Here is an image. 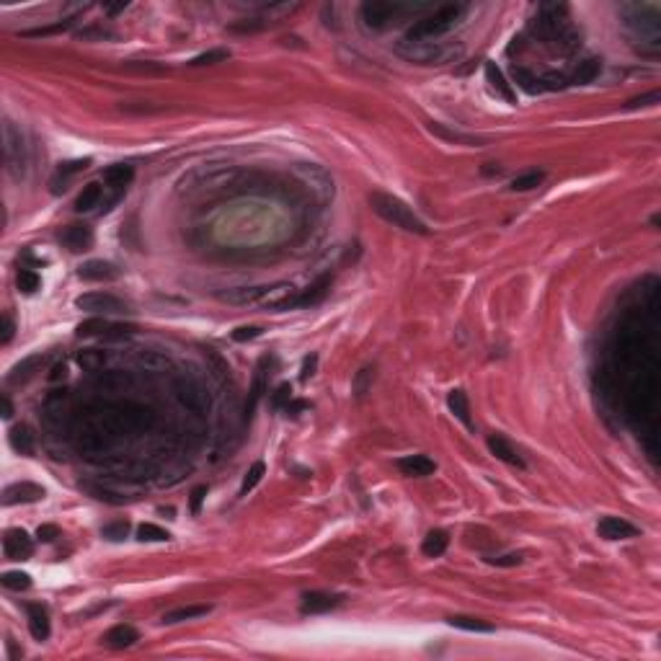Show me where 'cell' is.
I'll list each match as a JSON object with an SVG mask.
<instances>
[{"instance_id": "1", "label": "cell", "mask_w": 661, "mask_h": 661, "mask_svg": "<svg viewBox=\"0 0 661 661\" xmlns=\"http://www.w3.org/2000/svg\"><path fill=\"white\" fill-rule=\"evenodd\" d=\"M465 13H467V6H463V3L442 6V8H437L434 13H429V16L419 18V21L408 29V34L403 36V39H406V42H434V39L449 34V31L465 18Z\"/></svg>"}, {"instance_id": "2", "label": "cell", "mask_w": 661, "mask_h": 661, "mask_svg": "<svg viewBox=\"0 0 661 661\" xmlns=\"http://www.w3.org/2000/svg\"><path fill=\"white\" fill-rule=\"evenodd\" d=\"M370 207H372V212L377 215V217L390 222L393 228H400V230H406V233H414V235H426V233H429L426 222L421 220L403 199H398V196L385 194V191H372V194H370Z\"/></svg>"}, {"instance_id": "3", "label": "cell", "mask_w": 661, "mask_h": 661, "mask_svg": "<svg viewBox=\"0 0 661 661\" xmlns=\"http://www.w3.org/2000/svg\"><path fill=\"white\" fill-rule=\"evenodd\" d=\"M398 55L414 65H447L463 55V47L442 42H403L398 44Z\"/></svg>"}, {"instance_id": "4", "label": "cell", "mask_w": 661, "mask_h": 661, "mask_svg": "<svg viewBox=\"0 0 661 661\" xmlns=\"http://www.w3.org/2000/svg\"><path fill=\"white\" fill-rule=\"evenodd\" d=\"M411 6L406 3H390V0H372V3H365L362 6V21H365L367 29H388L390 24H398L400 16H406Z\"/></svg>"}, {"instance_id": "5", "label": "cell", "mask_w": 661, "mask_h": 661, "mask_svg": "<svg viewBox=\"0 0 661 661\" xmlns=\"http://www.w3.org/2000/svg\"><path fill=\"white\" fill-rule=\"evenodd\" d=\"M3 158H6V168H8L10 176L13 178L24 176V166H26L24 137L18 135L16 127H13L10 122L3 124Z\"/></svg>"}, {"instance_id": "6", "label": "cell", "mask_w": 661, "mask_h": 661, "mask_svg": "<svg viewBox=\"0 0 661 661\" xmlns=\"http://www.w3.org/2000/svg\"><path fill=\"white\" fill-rule=\"evenodd\" d=\"M78 310H85L91 315H119L127 313V305L124 300H119L117 295L111 292H88V295H80L75 300Z\"/></svg>"}, {"instance_id": "7", "label": "cell", "mask_w": 661, "mask_h": 661, "mask_svg": "<svg viewBox=\"0 0 661 661\" xmlns=\"http://www.w3.org/2000/svg\"><path fill=\"white\" fill-rule=\"evenodd\" d=\"M59 243L73 251V254H83L94 246V230L88 225H80V222H73L68 228L59 230Z\"/></svg>"}, {"instance_id": "8", "label": "cell", "mask_w": 661, "mask_h": 661, "mask_svg": "<svg viewBox=\"0 0 661 661\" xmlns=\"http://www.w3.org/2000/svg\"><path fill=\"white\" fill-rule=\"evenodd\" d=\"M3 553L8 560H29L34 555V543L24 530H8L3 537Z\"/></svg>"}, {"instance_id": "9", "label": "cell", "mask_w": 661, "mask_h": 661, "mask_svg": "<svg viewBox=\"0 0 661 661\" xmlns=\"http://www.w3.org/2000/svg\"><path fill=\"white\" fill-rule=\"evenodd\" d=\"M44 499L42 486L31 484V481H21V484H10L3 491V507H16V504H34V501Z\"/></svg>"}, {"instance_id": "10", "label": "cell", "mask_w": 661, "mask_h": 661, "mask_svg": "<svg viewBox=\"0 0 661 661\" xmlns=\"http://www.w3.org/2000/svg\"><path fill=\"white\" fill-rule=\"evenodd\" d=\"M344 604V594H328V592H305L300 610L305 615H321V612H330Z\"/></svg>"}, {"instance_id": "11", "label": "cell", "mask_w": 661, "mask_h": 661, "mask_svg": "<svg viewBox=\"0 0 661 661\" xmlns=\"http://www.w3.org/2000/svg\"><path fill=\"white\" fill-rule=\"evenodd\" d=\"M88 166H91V158L59 163L57 168H55V173H52V178H50V191H52V194H62V191H68L70 181H73L78 173H83Z\"/></svg>"}, {"instance_id": "12", "label": "cell", "mask_w": 661, "mask_h": 661, "mask_svg": "<svg viewBox=\"0 0 661 661\" xmlns=\"http://www.w3.org/2000/svg\"><path fill=\"white\" fill-rule=\"evenodd\" d=\"M269 356H261L259 359V365H256L254 370V380H251V390H248V400H246V421H251V416H254L256 406H259V400H261L263 390H266V375H269Z\"/></svg>"}, {"instance_id": "13", "label": "cell", "mask_w": 661, "mask_h": 661, "mask_svg": "<svg viewBox=\"0 0 661 661\" xmlns=\"http://www.w3.org/2000/svg\"><path fill=\"white\" fill-rule=\"evenodd\" d=\"M330 282H333V277H330V274H323V277H318V279H315L307 289L297 292V297L292 300V307H313V305H321L323 300H326V295H328Z\"/></svg>"}, {"instance_id": "14", "label": "cell", "mask_w": 661, "mask_h": 661, "mask_svg": "<svg viewBox=\"0 0 661 661\" xmlns=\"http://www.w3.org/2000/svg\"><path fill=\"white\" fill-rule=\"evenodd\" d=\"M597 532H600V537H604V540H625V537H636L638 527L620 517H604L600 519Z\"/></svg>"}, {"instance_id": "15", "label": "cell", "mask_w": 661, "mask_h": 661, "mask_svg": "<svg viewBox=\"0 0 661 661\" xmlns=\"http://www.w3.org/2000/svg\"><path fill=\"white\" fill-rule=\"evenodd\" d=\"M263 295H266V287H235L217 292L222 303H230V305H261Z\"/></svg>"}, {"instance_id": "16", "label": "cell", "mask_w": 661, "mask_h": 661, "mask_svg": "<svg viewBox=\"0 0 661 661\" xmlns=\"http://www.w3.org/2000/svg\"><path fill=\"white\" fill-rule=\"evenodd\" d=\"M395 465L408 478H424V475H432L437 470L434 460H429L426 455H406V458L395 460Z\"/></svg>"}, {"instance_id": "17", "label": "cell", "mask_w": 661, "mask_h": 661, "mask_svg": "<svg viewBox=\"0 0 661 661\" xmlns=\"http://www.w3.org/2000/svg\"><path fill=\"white\" fill-rule=\"evenodd\" d=\"M486 444L491 449V455H496L499 460H504V463H509V465H514V467H525V460L519 458V452L511 447V442H509L504 434H488Z\"/></svg>"}, {"instance_id": "18", "label": "cell", "mask_w": 661, "mask_h": 661, "mask_svg": "<svg viewBox=\"0 0 661 661\" xmlns=\"http://www.w3.org/2000/svg\"><path fill=\"white\" fill-rule=\"evenodd\" d=\"M78 277L85 282H111L119 277V269L111 261H85L78 269Z\"/></svg>"}, {"instance_id": "19", "label": "cell", "mask_w": 661, "mask_h": 661, "mask_svg": "<svg viewBox=\"0 0 661 661\" xmlns=\"http://www.w3.org/2000/svg\"><path fill=\"white\" fill-rule=\"evenodd\" d=\"M29 612V633L34 641H47L50 638V615L42 604H29L26 607Z\"/></svg>"}, {"instance_id": "20", "label": "cell", "mask_w": 661, "mask_h": 661, "mask_svg": "<svg viewBox=\"0 0 661 661\" xmlns=\"http://www.w3.org/2000/svg\"><path fill=\"white\" fill-rule=\"evenodd\" d=\"M132 178H135V168L129 163H114L109 168H103V184L117 189V191L127 189L132 184Z\"/></svg>"}, {"instance_id": "21", "label": "cell", "mask_w": 661, "mask_h": 661, "mask_svg": "<svg viewBox=\"0 0 661 661\" xmlns=\"http://www.w3.org/2000/svg\"><path fill=\"white\" fill-rule=\"evenodd\" d=\"M137 641H140V633H137L132 625H114L103 636V644L109 646V648H129V646H135Z\"/></svg>"}, {"instance_id": "22", "label": "cell", "mask_w": 661, "mask_h": 661, "mask_svg": "<svg viewBox=\"0 0 661 661\" xmlns=\"http://www.w3.org/2000/svg\"><path fill=\"white\" fill-rule=\"evenodd\" d=\"M486 78H488V83H491V88L496 91V94L504 99V101L509 103H517V96H514V88L507 83V78H504V73H501L499 68H496V62H486Z\"/></svg>"}, {"instance_id": "23", "label": "cell", "mask_w": 661, "mask_h": 661, "mask_svg": "<svg viewBox=\"0 0 661 661\" xmlns=\"http://www.w3.org/2000/svg\"><path fill=\"white\" fill-rule=\"evenodd\" d=\"M44 356L42 354H34V356H26L24 362H18L13 370L8 372V382L10 385H24L26 380H31L34 377V372L42 367Z\"/></svg>"}, {"instance_id": "24", "label": "cell", "mask_w": 661, "mask_h": 661, "mask_svg": "<svg viewBox=\"0 0 661 661\" xmlns=\"http://www.w3.org/2000/svg\"><path fill=\"white\" fill-rule=\"evenodd\" d=\"M426 127H429L432 135L442 137V140H447V143H458V145H484L486 143L484 137L465 135V132H458V129H447L444 124H440V122H429Z\"/></svg>"}, {"instance_id": "25", "label": "cell", "mask_w": 661, "mask_h": 661, "mask_svg": "<svg viewBox=\"0 0 661 661\" xmlns=\"http://www.w3.org/2000/svg\"><path fill=\"white\" fill-rule=\"evenodd\" d=\"M212 612V607L210 604H189V607H176V610H170L163 615V623L166 625H176V623H184V620H196V618H204V615H210Z\"/></svg>"}, {"instance_id": "26", "label": "cell", "mask_w": 661, "mask_h": 661, "mask_svg": "<svg viewBox=\"0 0 661 661\" xmlns=\"http://www.w3.org/2000/svg\"><path fill=\"white\" fill-rule=\"evenodd\" d=\"M600 70H602V59H597V57L581 59V62L576 65V70H574V75L568 78V83H574V85L592 83L594 78L600 75Z\"/></svg>"}, {"instance_id": "27", "label": "cell", "mask_w": 661, "mask_h": 661, "mask_svg": "<svg viewBox=\"0 0 661 661\" xmlns=\"http://www.w3.org/2000/svg\"><path fill=\"white\" fill-rule=\"evenodd\" d=\"M101 196H103L101 184H96V181L85 184L83 191H80V194H78V199H75V210H78V212H91V210H96V207L101 204Z\"/></svg>"}, {"instance_id": "28", "label": "cell", "mask_w": 661, "mask_h": 661, "mask_svg": "<svg viewBox=\"0 0 661 661\" xmlns=\"http://www.w3.org/2000/svg\"><path fill=\"white\" fill-rule=\"evenodd\" d=\"M447 406H449V411L452 414L458 416L460 421L470 429L473 426V421H470V403H467V395H465V390H449V395H447Z\"/></svg>"}, {"instance_id": "29", "label": "cell", "mask_w": 661, "mask_h": 661, "mask_svg": "<svg viewBox=\"0 0 661 661\" xmlns=\"http://www.w3.org/2000/svg\"><path fill=\"white\" fill-rule=\"evenodd\" d=\"M8 442H10V447L16 449V452H21V455H34V434L29 432V426L24 424L13 426L8 432Z\"/></svg>"}, {"instance_id": "30", "label": "cell", "mask_w": 661, "mask_h": 661, "mask_svg": "<svg viewBox=\"0 0 661 661\" xmlns=\"http://www.w3.org/2000/svg\"><path fill=\"white\" fill-rule=\"evenodd\" d=\"M447 545H449V535L444 532V530H432V532L424 537V543H421V553L429 555V558H440L442 553L447 551Z\"/></svg>"}, {"instance_id": "31", "label": "cell", "mask_w": 661, "mask_h": 661, "mask_svg": "<svg viewBox=\"0 0 661 661\" xmlns=\"http://www.w3.org/2000/svg\"><path fill=\"white\" fill-rule=\"evenodd\" d=\"M447 623L452 627L467 630V633H493L491 623H486V620H481V618H470V615H452Z\"/></svg>"}, {"instance_id": "32", "label": "cell", "mask_w": 661, "mask_h": 661, "mask_svg": "<svg viewBox=\"0 0 661 661\" xmlns=\"http://www.w3.org/2000/svg\"><path fill=\"white\" fill-rule=\"evenodd\" d=\"M109 330V323L103 321V315H94V318H88V321H83L80 326L75 328V333L80 336V339H91V336H103Z\"/></svg>"}, {"instance_id": "33", "label": "cell", "mask_w": 661, "mask_h": 661, "mask_svg": "<svg viewBox=\"0 0 661 661\" xmlns=\"http://www.w3.org/2000/svg\"><path fill=\"white\" fill-rule=\"evenodd\" d=\"M543 181H545L543 170H530V173H522V176L514 178V181L509 184V189H511V191H532V189H537Z\"/></svg>"}, {"instance_id": "34", "label": "cell", "mask_w": 661, "mask_h": 661, "mask_svg": "<svg viewBox=\"0 0 661 661\" xmlns=\"http://www.w3.org/2000/svg\"><path fill=\"white\" fill-rule=\"evenodd\" d=\"M124 70H129V73H140V75H163V73H168L166 65H161V62H150V59H132V62H124Z\"/></svg>"}, {"instance_id": "35", "label": "cell", "mask_w": 661, "mask_h": 661, "mask_svg": "<svg viewBox=\"0 0 661 661\" xmlns=\"http://www.w3.org/2000/svg\"><path fill=\"white\" fill-rule=\"evenodd\" d=\"M0 584L6 586V589H10V592H26V589L31 586V576L24 574V571H6V574L0 576Z\"/></svg>"}, {"instance_id": "36", "label": "cell", "mask_w": 661, "mask_h": 661, "mask_svg": "<svg viewBox=\"0 0 661 661\" xmlns=\"http://www.w3.org/2000/svg\"><path fill=\"white\" fill-rule=\"evenodd\" d=\"M230 57V50H225V47H217V50H207L202 52V55H196L189 65L191 68H204V65H217V62H225V59Z\"/></svg>"}, {"instance_id": "37", "label": "cell", "mask_w": 661, "mask_h": 661, "mask_svg": "<svg viewBox=\"0 0 661 661\" xmlns=\"http://www.w3.org/2000/svg\"><path fill=\"white\" fill-rule=\"evenodd\" d=\"M263 473H266V465H263L261 460L248 467V473L243 475V484H240V496H248V491H254L256 486L261 484Z\"/></svg>"}, {"instance_id": "38", "label": "cell", "mask_w": 661, "mask_h": 661, "mask_svg": "<svg viewBox=\"0 0 661 661\" xmlns=\"http://www.w3.org/2000/svg\"><path fill=\"white\" fill-rule=\"evenodd\" d=\"M137 537L143 540V543H166V540H170V535L163 530V527L158 525H140L137 527Z\"/></svg>"}, {"instance_id": "39", "label": "cell", "mask_w": 661, "mask_h": 661, "mask_svg": "<svg viewBox=\"0 0 661 661\" xmlns=\"http://www.w3.org/2000/svg\"><path fill=\"white\" fill-rule=\"evenodd\" d=\"M16 284L21 292H26V295H34L36 289L42 287V279H39V274L31 272V269H21L16 277Z\"/></svg>"}, {"instance_id": "40", "label": "cell", "mask_w": 661, "mask_h": 661, "mask_svg": "<svg viewBox=\"0 0 661 661\" xmlns=\"http://www.w3.org/2000/svg\"><path fill=\"white\" fill-rule=\"evenodd\" d=\"M289 400H292V385H289V382H282V385H277V390L272 393L269 403H272L274 411H284Z\"/></svg>"}, {"instance_id": "41", "label": "cell", "mask_w": 661, "mask_h": 661, "mask_svg": "<svg viewBox=\"0 0 661 661\" xmlns=\"http://www.w3.org/2000/svg\"><path fill=\"white\" fill-rule=\"evenodd\" d=\"M78 362H80V367H85V370H99V367L106 362V356H103V351H99V349H85V351L78 354Z\"/></svg>"}, {"instance_id": "42", "label": "cell", "mask_w": 661, "mask_h": 661, "mask_svg": "<svg viewBox=\"0 0 661 661\" xmlns=\"http://www.w3.org/2000/svg\"><path fill=\"white\" fill-rule=\"evenodd\" d=\"M511 73H514V80L519 83V88H525L527 94H537V91H540L537 78H535L532 73H527L525 68H517V65H514V70H511Z\"/></svg>"}, {"instance_id": "43", "label": "cell", "mask_w": 661, "mask_h": 661, "mask_svg": "<svg viewBox=\"0 0 661 661\" xmlns=\"http://www.w3.org/2000/svg\"><path fill=\"white\" fill-rule=\"evenodd\" d=\"M129 532V525L124 522V519H119V522H111V525H106L101 530V535L106 537V540H114V543H119V540H124Z\"/></svg>"}, {"instance_id": "44", "label": "cell", "mask_w": 661, "mask_h": 661, "mask_svg": "<svg viewBox=\"0 0 661 661\" xmlns=\"http://www.w3.org/2000/svg\"><path fill=\"white\" fill-rule=\"evenodd\" d=\"M70 26H73V21H57L55 26H44V29H26V31H21V36H50V34H57V31H68Z\"/></svg>"}, {"instance_id": "45", "label": "cell", "mask_w": 661, "mask_h": 661, "mask_svg": "<svg viewBox=\"0 0 661 661\" xmlns=\"http://www.w3.org/2000/svg\"><path fill=\"white\" fill-rule=\"evenodd\" d=\"M537 85L548 88V91H558V88H566L568 85V78L560 75V73H545L543 78H537Z\"/></svg>"}, {"instance_id": "46", "label": "cell", "mask_w": 661, "mask_h": 661, "mask_svg": "<svg viewBox=\"0 0 661 661\" xmlns=\"http://www.w3.org/2000/svg\"><path fill=\"white\" fill-rule=\"evenodd\" d=\"M661 101V94L659 91H651V94H644V96H636V99H630V101L625 103V109H641V106H653V103Z\"/></svg>"}, {"instance_id": "47", "label": "cell", "mask_w": 661, "mask_h": 661, "mask_svg": "<svg viewBox=\"0 0 661 661\" xmlns=\"http://www.w3.org/2000/svg\"><path fill=\"white\" fill-rule=\"evenodd\" d=\"M78 36H80V39H114V31L103 29V26H91V29L78 31Z\"/></svg>"}, {"instance_id": "48", "label": "cell", "mask_w": 661, "mask_h": 661, "mask_svg": "<svg viewBox=\"0 0 661 661\" xmlns=\"http://www.w3.org/2000/svg\"><path fill=\"white\" fill-rule=\"evenodd\" d=\"M261 336V328L259 326H243V328L233 330V341H254Z\"/></svg>"}, {"instance_id": "49", "label": "cell", "mask_w": 661, "mask_h": 661, "mask_svg": "<svg viewBox=\"0 0 661 661\" xmlns=\"http://www.w3.org/2000/svg\"><path fill=\"white\" fill-rule=\"evenodd\" d=\"M493 566H519L522 563V555L519 553H507V555H493V558H486Z\"/></svg>"}, {"instance_id": "50", "label": "cell", "mask_w": 661, "mask_h": 661, "mask_svg": "<svg viewBox=\"0 0 661 661\" xmlns=\"http://www.w3.org/2000/svg\"><path fill=\"white\" fill-rule=\"evenodd\" d=\"M36 537H39L42 543H52L55 537H59V527L57 525H42L39 530H36Z\"/></svg>"}, {"instance_id": "51", "label": "cell", "mask_w": 661, "mask_h": 661, "mask_svg": "<svg viewBox=\"0 0 661 661\" xmlns=\"http://www.w3.org/2000/svg\"><path fill=\"white\" fill-rule=\"evenodd\" d=\"M132 330H135V326H111L109 323V330L103 333V339H124Z\"/></svg>"}, {"instance_id": "52", "label": "cell", "mask_w": 661, "mask_h": 661, "mask_svg": "<svg viewBox=\"0 0 661 661\" xmlns=\"http://www.w3.org/2000/svg\"><path fill=\"white\" fill-rule=\"evenodd\" d=\"M315 367H318V354H310V356L305 359V362H303V372H300V380H303V382L310 380V377L315 375Z\"/></svg>"}, {"instance_id": "53", "label": "cell", "mask_w": 661, "mask_h": 661, "mask_svg": "<svg viewBox=\"0 0 661 661\" xmlns=\"http://www.w3.org/2000/svg\"><path fill=\"white\" fill-rule=\"evenodd\" d=\"M207 499V486H199L191 491V514H199L202 511V501Z\"/></svg>"}, {"instance_id": "54", "label": "cell", "mask_w": 661, "mask_h": 661, "mask_svg": "<svg viewBox=\"0 0 661 661\" xmlns=\"http://www.w3.org/2000/svg\"><path fill=\"white\" fill-rule=\"evenodd\" d=\"M13 333H16V326H13V321H10L8 315H3V333H0V344H10Z\"/></svg>"}, {"instance_id": "55", "label": "cell", "mask_w": 661, "mask_h": 661, "mask_svg": "<svg viewBox=\"0 0 661 661\" xmlns=\"http://www.w3.org/2000/svg\"><path fill=\"white\" fill-rule=\"evenodd\" d=\"M307 408H310L307 400H289L284 411H287V416H300V411H307Z\"/></svg>"}, {"instance_id": "56", "label": "cell", "mask_w": 661, "mask_h": 661, "mask_svg": "<svg viewBox=\"0 0 661 661\" xmlns=\"http://www.w3.org/2000/svg\"><path fill=\"white\" fill-rule=\"evenodd\" d=\"M367 377H372V370H370V367H367V370H362V372H359V377H356V395H365Z\"/></svg>"}, {"instance_id": "57", "label": "cell", "mask_w": 661, "mask_h": 661, "mask_svg": "<svg viewBox=\"0 0 661 661\" xmlns=\"http://www.w3.org/2000/svg\"><path fill=\"white\" fill-rule=\"evenodd\" d=\"M65 375H68V367H65V365H55V370H52V375H50V380L52 382L65 380Z\"/></svg>"}, {"instance_id": "58", "label": "cell", "mask_w": 661, "mask_h": 661, "mask_svg": "<svg viewBox=\"0 0 661 661\" xmlns=\"http://www.w3.org/2000/svg\"><path fill=\"white\" fill-rule=\"evenodd\" d=\"M0 403H3V419H10L13 416V406H10L8 395H0Z\"/></svg>"}, {"instance_id": "59", "label": "cell", "mask_w": 661, "mask_h": 661, "mask_svg": "<svg viewBox=\"0 0 661 661\" xmlns=\"http://www.w3.org/2000/svg\"><path fill=\"white\" fill-rule=\"evenodd\" d=\"M127 8V3H119V6H106V13H111V16H117V13H122V10Z\"/></svg>"}]
</instances>
